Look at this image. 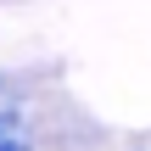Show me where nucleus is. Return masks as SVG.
I'll return each instance as SVG.
<instances>
[{"label": "nucleus", "mask_w": 151, "mask_h": 151, "mask_svg": "<svg viewBox=\"0 0 151 151\" xmlns=\"http://www.w3.org/2000/svg\"><path fill=\"white\" fill-rule=\"evenodd\" d=\"M0 151H34V134H11V140H0Z\"/></svg>", "instance_id": "f257e3e1"}, {"label": "nucleus", "mask_w": 151, "mask_h": 151, "mask_svg": "<svg viewBox=\"0 0 151 151\" xmlns=\"http://www.w3.org/2000/svg\"><path fill=\"white\" fill-rule=\"evenodd\" d=\"M0 90H6V84H0Z\"/></svg>", "instance_id": "f03ea898"}]
</instances>
